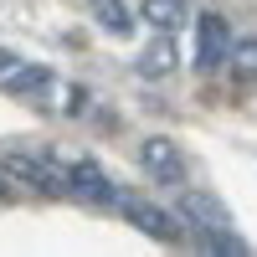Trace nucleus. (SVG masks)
<instances>
[{"instance_id":"nucleus-8","label":"nucleus","mask_w":257,"mask_h":257,"mask_svg":"<svg viewBox=\"0 0 257 257\" xmlns=\"http://www.w3.org/2000/svg\"><path fill=\"white\" fill-rule=\"evenodd\" d=\"M175 62H180V52H175V36H170V31H160V36L144 47V57H139V72H144V77H165V72H175Z\"/></svg>"},{"instance_id":"nucleus-6","label":"nucleus","mask_w":257,"mask_h":257,"mask_svg":"<svg viewBox=\"0 0 257 257\" xmlns=\"http://www.w3.org/2000/svg\"><path fill=\"white\" fill-rule=\"evenodd\" d=\"M67 190H77L82 201H98V206H103V201H113V206H118V190H113V180L103 175V170H98L93 160H77V165L67 170Z\"/></svg>"},{"instance_id":"nucleus-12","label":"nucleus","mask_w":257,"mask_h":257,"mask_svg":"<svg viewBox=\"0 0 257 257\" xmlns=\"http://www.w3.org/2000/svg\"><path fill=\"white\" fill-rule=\"evenodd\" d=\"M82 103H88V93H82V88H67V113H82Z\"/></svg>"},{"instance_id":"nucleus-14","label":"nucleus","mask_w":257,"mask_h":257,"mask_svg":"<svg viewBox=\"0 0 257 257\" xmlns=\"http://www.w3.org/2000/svg\"><path fill=\"white\" fill-rule=\"evenodd\" d=\"M0 201H11V185H6V180H0Z\"/></svg>"},{"instance_id":"nucleus-3","label":"nucleus","mask_w":257,"mask_h":257,"mask_svg":"<svg viewBox=\"0 0 257 257\" xmlns=\"http://www.w3.org/2000/svg\"><path fill=\"white\" fill-rule=\"evenodd\" d=\"M139 165H144L160 185H180V180H185L180 144H175V139H165V134H149V139L139 144Z\"/></svg>"},{"instance_id":"nucleus-11","label":"nucleus","mask_w":257,"mask_h":257,"mask_svg":"<svg viewBox=\"0 0 257 257\" xmlns=\"http://www.w3.org/2000/svg\"><path fill=\"white\" fill-rule=\"evenodd\" d=\"M231 67H237V72H257V36L231 41Z\"/></svg>"},{"instance_id":"nucleus-2","label":"nucleus","mask_w":257,"mask_h":257,"mask_svg":"<svg viewBox=\"0 0 257 257\" xmlns=\"http://www.w3.org/2000/svg\"><path fill=\"white\" fill-rule=\"evenodd\" d=\"M0 165H6V175H11V180H26V185H36L41 196H62V190H67V175H57V170H52L47 160H41V155L11 149V155L0 160Z\"/></svg>"},{"instance_id":"nucleus-10","label":"nucleus","mask_w":257,"mask_h":257,"mask_svg":"<svg viewBox=\"0 0 257 257\" xmlns=\"http://www.w3.org/2000/svg\"><path fill=\"white\" fill-rule=\"evenodd\" d=\"M93 11H98V21H103L113 36H128V31H134V21H128V11L118 6V0H93Z\"/></svg>"},{"instance_id":"nucleus-4","label":"nucleus","mask_w":257,"mask_h":257,"mask_svg":"<svg viewBox=\"0 0 257 257\" xmlns=\"http://www.w3.org/2000/svg\"><path fill=\"white\" fill-rule=\"evenodd\" d=\"M221 62H231V26L221 16H201L196 21V67L216 72Z\"/></svg>"},{"instance_id":"nucleus-5","label":"nucleus","mask_w":257,"mask_h":257,"mask_svg":"<svg viewBox=\"0 0 257 257\" xmlns=\"http://www.w3.org/2000/svg\"><path fill=\"white\" fill-rule=\"evenodd\" d=\"M118 206L134 216V226L144 231V237H155V242H180V221L170 216V211L149 206V201H128V196H118Z\"/></svg>"},{"instance_id":"nucleus-1","label":"nucleus","mask_w":257,"mask_h":257,"mask_svg":"<svg viewBox=\"0 0 257 257\" xmlns=\"http://www.w3.org/2000/svg\"><path fill=\"white\" fill-rule=\"evenodd\" d=\"M180 221L196 231V237H216V231H231V216L216 196L206 190H180Z\"/></svg>"},{"instance_id":"nucleus-9","label":"nucleus","mask_w":257,"mask_h":257,"mask_svg":"<svg viewBox=\"0 0 257 257\" xmlns=\"http://www.w3.org/2000/svg\"><path fill=\"white\" fill-rule=\"evenodd\" d=\"M180 16H185L180 0H139V21H149L155 31H175Z\"/></svg>"},{"instance_id":"nucleus-13","label":"nucleus","mask_w":257,"mask_h":257,"mask_svg":"<svg viewBox=\"0 0 257 257\" xmlns=\"http://www.w3.org/2000/svg\"><path fill=\"white\" fill-rule=\"evenodd\" d=\"M11 67H16V52H6V47H0V77H6Z\"/></svg>"},{"instance_id":"nucleus-7","label":"nucleus","mask_w":257,"mask_h":257,"mask_svg":"<svg viewBox=\"0 0 257 257\" xmlns=\"http://www.w3.org/2000/svg\"><path fill=\"white\" fill-rule=\"evenodd\" d=\"M0 82H6V93H11V98H41V93L52 88V72H47V67H36V62H16V67L0 77Z\"/></svg>"},{"instance_id":"nucleus-15","label":"nucleus","mask_w":257,"mask_h":257,"mask_svg":"<svg viewBox=\"0 0 257 257\" xmlns=\"http://www.w3.org/2000/svg\"><path fill=\"white\" fill-rule=\"evenodd\" d=\"M180 6H190V0H180Z\"/></svg>"}]
</instances>
